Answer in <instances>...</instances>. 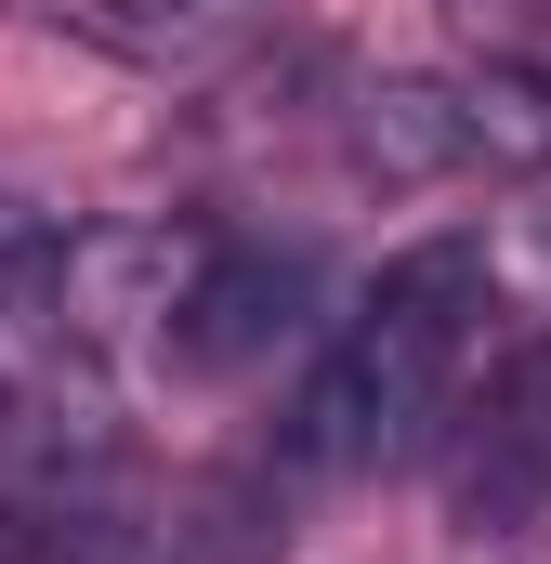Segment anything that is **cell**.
Returning a JSON list of instances; mask_svg holds the SVG:
<instances>
[{"label": "cell", "mask_w": 551, "mask_h": 564, "mask_svg": "<svg viewBox=\"0 0 551 564\" xmlns=\"http://www.w3.org/2000/svg\"><path fill=\"white\" fill-rule=\"evenodd\" d=\"M263 0H79V40L132 53V66H210Z\"/></svg>", "instance_id": "cell-7"}, {"label": "cell", "mask_w": 551, "mask_h": 564, "mask_svg": "<svg viewBox=\"0 0 551 564\" xmlns=\"http://www.w3.org/2000/svg\"><path fill=\"white\" fill-rule=\"evenodd\" d=\"M79 276V250H66V224L26 197V184H0V302H53V289Z\"/></svg>", "instance_id": "cell-8"}, {"label": "cell", "mask_w": 551, "mask_h": 564, "mask_svg": "<svg viewBox=\"0 0 551 564\" xmlns=\"http://www.w3.org/2000/svg\"><path fill=\"white\" fill-rule=\"evenodd\" d=\"M342 158L381 184H486V171H551V79L539 66H446V79H368Z\"/></svg>", "instance_id": "cell-3"}, {"label": "cell", "mask_w": 551, "mask_h": 564, "mask_svg": "<svg viewBox=\"0 0 551 564\" xmlns=\"http://www.w3.org/2000/svg\"><path fill=\"white\" fill-rule=\"evenodd\" d=\"M79 459H119V394H106L93 315H66V289L0 302V486L79 473Z\"/></svg>", "instance_id": "cell-4"}, {"label": "cell", "mask_w": 551, "mask_h": 564, "mask_svg": "<svg viewBox=\"0 0 551 564\" xmlns=\"http://www.w3.org/2000/svg\"><path fill=\"white\" fill-rule=\"evenodd\" d=\"M486 315H499V276H486L473 237L395 250L355 289V315L328 328V355L302 368V394H289V433H276L289 473L302 486H355V473H395L408 446H433L446 408H460V368H473Z\"/></svg>", "instance_id": "cell-1"}, {"label": "cell", "mask_w": 551, "mask_h": 564, "mask_svg": "<svg viewBox=\"0 0 551 564\" xmlns=\"http://www.w3.org/2000/svg\"><path fill=\"white\" fill-rule=\"evenodd\" d=\"M473 26H499V40H551V0H460Z\"/></svg>", "instance_id": "cell-9"}, {"label": "cell", "mask_w": 551, "mask_h": 564, "mask_svg": "<svg viewBox=\"0 0 551 564\" xmlns=\"http://www.w3.org/2000/svg\"><path fill=\"white\" fill-rule=\"evenodd\" d=\"M551 512V341L499 355L473 408H446V525L460 539H526Z\"/></svg>", "instance_id": "cell-6"}, {"label": "cell", "mask_w": 551, "mask_h": 564, "mask_svg": "<svg viewBox=\"0 0 551 564\" xmlns=\"http://www.w3.org/2000/svg\"><path fill=\"white\" fill-rule=\"evenodd\" d=\"M302 302H315L302 250H276V237H184L171 276H158V341H171V368L224 381V368H250V355H276L302 328Z\"/></svg>", "instance_id": "cell-5"}, {"label": "cell", "mask_w": 551, "mask_h": 564, "mask_svg": "<svg viewBox=\"0 0 551 564\" xmlns=\"http://www.w3.org/2000/svg\"><path fill=\"white\" fill-rule=\"evenodd\" d=\"M0 564H263V525H237L197 486H144L119 459L0 486Z\"/></svg>", "instance_id": "cell-2"}]
</instances>
